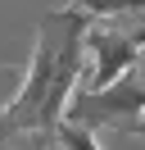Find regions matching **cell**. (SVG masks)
<instances>
[{
	"instance_id": "cell-1",
	"label": "cell",
	"mask_w": 145,
	"mask_h": 150,
	"mask_svg": "<svg viewBox=\"0 0 145 150\" xmlns=\"http://www.w3.org/2000/svg\"><path fill=\"white\" fill-rule=\"evenodd\" d=\"M86 28L91 14L72 5L36 23V50L23 68V82L0 105V137H32V150L54 146V132L63 123V109L77 91V73L86 59Z\"/></svg>"
},
{
	"instance_id": "cell-2",
	"label": "cell",
	"mask_w": 145,
	"mask_h": 150,
	"mask_svg": "<svg viewBox=\"0 0 145 150\" xmlns=\"http://www.w3.org/2000/svg\"><path fill=\"white\" fill-rule=\"evenodd\" d=\"M145 114V82L136 73H122L113 77L109 86L91 91V86H77L63 109V123H77L86 132H104V127H118V132H136Z\"/></svg>"
},
{
	"instance_id": "cell-3",
	"label": "cell",
	"mask_w": 145,
	"mask_h": 150,
	"mask_svg": "<svg viewBox=\"0 0 145 150\" xmlns=\"http://www.w3.org/2000/svg\"><path fill=\"white\" fill-rule=\"evenodd\" d=\"M145 55V28H113V23H91L86 28V82L82 86H91V91H100V86H109L113 77H122V73H132L136 68V59Z\"/></svg>"
},
{
	"instance_id": "cell-4",
	"label": "cell",
	"mask_w": 145,
	"mask_h": 150,
	"mask_svg": "<svg viewBox=\"0 0 145 150\" xmlns=\"http://www.w3.org/2000/svg\"><path fill=\"white\" fill-rule=\"evenodd\" d=\"M72 9L91 18H118V14H145V0H72Z\"/></svg>"
},
{
	"instance_id": "cell-5",
	"label": "cell",
	"mask_w": 145,
	"mask_h": 150,
	"mask_svg": "<svg viewBox=\"0 0 145 150\" xmlns=\"http://www.w3.org/2000/svg\"><path fill=\"white\" fill-rule=\"evenodd\" d=\"M54 146H63V150H104V146L95 141V132L77 127V123H59V132H54Z\"/></svg>"
},
{
	"instance_id": "cell-6",
	"label": "cell",
	"mask_w": 145,
	"mask_h": 150,
	"mask_svg": "<svg viewBox=\"0 0 145 150\" xmlns=\"http://www.w3.org/2000/svg\"><path fill=\"white\" fill-rule=\"evenodd\" d=\"M136 137H145V114H141V123H136Z\"/></svg>"
},
{
	"instance_id": "cell-7",
	"label": "cell",
	"mask_w": 145,
	"mask_h": 150,
	"mask_svg": "<svg viewBox=\"0 0 145 150\" xmlns=\"http://www.w3.org/2000/svg\"><path fill=\"white\" fill-rule=\"evenodd\" d=\"M27 150H32V146H27Z\"/></svg>"
}]
</instances>
